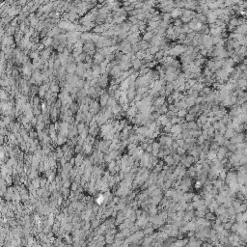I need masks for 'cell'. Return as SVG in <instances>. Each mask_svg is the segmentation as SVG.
<instances>
[{
	"mask_svg": "<svg viewBox=\"0 0 247 247\" xmlns=\"http://www.w3.org/2000/svg\"><path fill=\"white\" fill-rule=\"evenodd\" d=\"M94 50H97V48H96V44L93 43L92 41L85 42V44L83 45V51L88 54L90 51H94Z\"/></svg>",
	"mask_w": 247,
	"mask_h": 247,
	"instance_id": "obj_1",
	"label": "cell"
},
{
	"mask_svg": "<svg viewBox=\"0 0 247 247\" xmlns=\"http://www.w3.org/2000/svg\"><path fill=\"white\" fill-rule=\"evenodd\" d=\"M136 95H137V91L135 88H129L126 91V96H127V99L129 100V102L134 100Z\"/></svg>",
	"mask_w": 247,
	"mask_h": 247,
	"instance_id": "obj_2",
	"label": "cell"
},
{
	"mask_svg": "<svg viewBox=\"0 0 247 247\" xmlns=\"http://www.w3.org/2000/svg\"><path fill=\"white\" fill-rule=\"evenodd\" d=\"M182 10L183 9H180V8H174L173 9V11L170 13L171 15V17L175 20V19H178L180 17L182 16Z\"/></svg>",
	"mask_w": 247,
	"mask_h": 247,
	"instance_id": "obj_3",
	"label": "cell"
},
{
	"mask_svg": "<svg viewBox=\"0 0 247 247\" xmlns=\"http://www.w3.org/2000/svg\"><path fill=\"white\" fill-rule=\"evenodd\" d=\"M93 60H94L93 63H96V64H99V65H100V63H102V62L105 60V57L103 56V55L100 54V53H99V52H97L96 54L94 55Z\"/></svg>",
	"mask_w": 247,
	"mask_h": 247,
	"instance_id": "obj_4",
	"label": "cell"
},
{
	"mask_svg": "<svg viewBox=\"0 0 247 247\" xmlns=\"http://www.w3.org/2000/svg\"><path fill=\"white\" fill-rule=\"evenodd\" d=\"M53 41H54V39H53V38L46 37V38H44V39H42L41 43L44 44V47H49V46H51V45H52V44H53Z\"/></svg>",
	"mask_w": 247,
	"mask_h": 247,
	"instance_id": "obj_5",
	"label": "cell"
},
{
	"mask_svg": "<svg viewBox=\"0 0 247 247\" xmlns=\"http://www.w3.org/2000/svg\"><path fill=\"white\" fill-rule=\"evenodd\" d=\"M165 102H166V98L159 97V98H157L156 99H154V103H153V104H154V106H156V107H161L162 105L164 104Z\"/></svg>",
	"mask_w": 247,
	"mask_h": 247,
	"instance_id": "obj_6",
	"label": "cell"
},
{
	"mask_svg": "<svg viewBox=\"0 0 247 247\" xmlns=\"http://www.w3.org/2000/svg\"><path fill=\"white\" fill-rule=\"evenodd\" d=\"M66 69H67L68 74H74L75 71H76V69H77V64L76 63H73V64H71V65H68Z\"/></svg>",
	"mask_w": 247,
	"mask_h": 247,
	"instance_id": "obj_7",
	"label": "cell"
},
{
	"mask_svg": "<svg viewBox=\"0 0 247 247\" xmlns=\"http://www.w3.org/2000/svg\"><path fill=\"white\" fill-rule=\"evenodd\" d=\"M236 85H237V88L241 89V90H245V88L247 87V79H243L240 78L236 81Z\"/></svg>",
	"mask_w": 247,
	"mask_h": 247,
	"instance_id": "obj_8",
	"label": "cell"
},
{
	"mask_svg": "<svg viewBox=\"0 0 247 247\" xmlns=\"http://www.w3.org/2000/svg\"><path fill=\"white\" fill-rule=\"evenodd\" d=\"M154 34L152 33L151 31H146L145 33L143 34L142 36V40L143 41H145V42H150L152 39L154 38Z\"/></svg>",
	"mask_w": 247,
	"mask_h": 247,
	"instance_id": "obj_9",
	"label": "cell"
},
{
	"mask_svg": "<svg viewBox=\"0 0 247 247\" xmlns=\"http://www.w3.org/2000/svg\"><path fill=\"white\" fill-rule=\"evenodd\" d=\"M182 132V128L180 125H174L171 128V133L172 134H181Z\"/></svg>",
	"mask_w": 247,
	"mask_h": 247,
	"instance_id": "obj_10",
	"label": "cell"
},
{
	"mask_svg": "<svg viewBox=\"0 0 247 247\" xmlns=\"http://www.w3.org/2000/svg\"><path fill=\"white\" fill-rule=\"evenodd\" d=\"M131 63H132V68H133L136 71H139V70H140L141 67H142V62H141V60L136 59V60L132 61Z\"/></svg>",
	"mask_w": 247,
	"mask_h": 247,
	"instance_id": "obj_11",
	"label": "cell"
},
{
	"mask_svg": "<svg viewBox=\"0 0 247 247\" xmlns=\"http://www.w3.org/2000/svg\"><path fill=\"white\" fill-rule=\"evenodd\" d=\"M187 129H189V130H198V129H200V127L198 126L196 122H191V123H187Z\"/></svg>",
	"mask_w": 247,
	"mask_h": 247,
	"instance_id": "obj_12",
	"label": "cell"
},
{
	"mask_svg": "<svg viewBox=\"0 0 247 247\" xmlns=\"http://www.w3.org/2000/svg\"><path fill=\"white\" fill-rule=\"evenodd\" d=\"M184 100H185V102H186L187 107H188V108H191V107H193L194 105L196 104V103H195V99L190 98V97H186Z\"/></svg>",
	"mask_w": 247,
	"mask_h": 247,
	"instance_id": "obj_13",
	"label": "cell"
},
{
	"mask_svg": "<svg viewBox=\"0 0 247 247\" xmlns=\"http://www.w3.org/2000/svg\"><path fill=\"white\" fill-rule=\"evenodd\" d=\"M164 57H165V51H163V50H159L158 52L154 55L155 61H160L161 59H163Z\"/></svg>",
	"mask_w": 247,
	"mask_h": 247,
	"instance_id": "obj_14",
	"label": "cell"
},
{
	"mask_svg": "<svg viewBox=\"0 0 247 247\" xmlns=\"http://www.w3.org/2000/svg\"><path fill=\"white\" fill-rule=\"evenodd\" d=\"M235 134H236V133H235V129H234V128H228V129L226 130L225 134H224V137L232 138Z\"/></svg>",
	"mask_w": 247,
	"mask_h": 247,
	"instance_id": "obj_15",
	"label": "cell"
},
{
	"mask_svg": "<svg viewBox=\"0 0 247 247\" xmlns=\"http://www.w3.org/2000/svg\"><path fill=\"white\" fill-rule=\"evenodd\" d=\"M70 109L72 111V113L73 114H76L77 112L79 111V104L77 103V102H73V103H71V107H70Z\"/></svg>",
	"mask_w": 247,
	"mask_h": 247,
	"instance_id": "obj_16",
	"label": "cell"
},
{
	"mask_svg": "<svg viewBox=\"0 0 247 247\" xmlns=\"http://www.w3.org/2000/svg\"><path fill=\"white\" fill-rule=\"evenodd\" d=\"M45 94H46V90H45V88H44V85L40 86V90H39V94H38L39 97H40L41 99H44Z\"/></svg>",
	"mask_w": 247,
	"mask_h": 247,
	"instance_id": "obj_17",
	"label": "cell"
},
{
	"mask_svg": "<svg viewBox=\"0 0 247 247\" xmlns=\"http://www.w3.org/2000/svg\"><path fill=\"white\" fill-rule=\"evenodd\" d=\"M185 122L186 123H191V122H195V120H196V115H194V114H187L186 116H185Z\"/></svg>",
	"mask_w": 247,
	"mask_h": 247,
	"instance_id": "obj_18",
	"label": "cell"
},
{
	"mask_svg": "<svg viewBox=\"0 0 247 247\" xmlns=\"http://www.w3.org/2000/svg\"><path fill=\"white\" fill-rule=\"evenodd\" d=\"M116 104H118V100L115 98H109L108 102H107V107H113Z\"/></svg>",
	"mask_w": 247,
	"mask_h": 247,
	"instance_id": "obj_19",
	"label": "cell"
},
{
	"mask_svg": "<svg viewBox=\"0 0 247 247\" xmlns=\"http://www.w3.org/2000/svg\"><path fill=\"white\" fill-rule=\"evenodd\" d=\"M187 114H188V110L187 109H180L179 112H178V114H177V116L179 118H185V116Z\"/></svg>",
	"mask_w": 247,
	"mask_h": 247,
	"instance_id": "obj_20",
	"label": "cell"
},
{
	"mask_svg": "<svg viewBox=\"0 0 247 247\" xmlns=\"http://www.w3.org/2000/svg\"><path fill=\"white\" fill-rule=\"evenodd\" d=\"M214 64H215V59L214 58H211L209 60L207 61L206 65H207V68H209V70H212L214 68Z\"/></svg>",
	"mask_w": 247,
	"mask_h": 247,
	"instance_id": "obj_21",
	"label": "cell"
},
{
	"mask_svg": "<svg viewBox=\"0 0 247 247\" xmlns=\"http://www.w3.org/2000/svg\"><path fill=\"white\" fill-rule=\"evenodd\" d=\"M226 152H227V150H226L224 147H221V148L219 149V151H218L217 157H218L219 159L223 158V157H224V155H225V154H226Z\"/></svg>",
	"mask_w": 247,
	"mask_h": 247,
	"instance_id": "obj_22",
	"label": "cell"
},
{
	"mask_svg": "<svg viewBox=\"0 0 247 247\" xmlns=\"http://www.w3.org/2000/svg\"><path fill=\"white\" fill-rule=\"evenodd\" d=\"M159 50H160V49H159V46H155V45H154V46H151V47L149 48L150 54H151V55H154V56L156 54L157 52H158Z\"/></svg>",
	"mask_w": 247,
	"mask_h": 247,
	"instance_id": "obj_23",
	"label": "cell"
},
{
	"mask_svg": "<svg viewBox=\"0 0 247 247\" xmlns=\"http://www.w3.org/2000/svg\"><path fill=\"white\" fill-rule=\"evenodd\" d=\"M10 25H11L12 27H15V28H17L19 26V20H18V18L17 17H15L11 22H10Z\"/></svg>",
	"mask_w": 247,
	"mask_h": 247,
	"instance_id": "obj_24",
	"label": "cell"
},
{
	"mask_svg": "<svg viewBox=\"0 0 247 247\" xmlns=\"http://www.w3.org/2000/svg\"><path fill=\"white\" fill-rule=\"evenodd\" d=\"M137 94L138 95H144L145 93H148L149 92V87H140V88H138L137 90Z\"/></svg>",
	"mask_w": 247,
	"mask_h": 247,
	"instance_id": "obj_25",
	"label": "cell"
},
{
	"mask_svg": "<svg viewBox=\"0 0 247 247\" xmlns=\"http://www.w3.org/2000/svg\"><path fill=\"white\" fill-rule=\"evenodd\" d=\"M128 122L126 121V119H123L120 121V127H119V130H121V129H124V128H126V126H128Z\"/></svg>",
	"mask_w": 247,
	"mask_h": 247,
	"instance_id": "obj_26",
	"label": "cell"
},
{
	"mask_svg": "<svg viewBox=\"0 0 247 247\" xmlns=\"http://www.w3.org/2000/svg\"><path fill=\"white\" fill-rule=\"evenodd\" d=\"M57 142L58 144H63L64 142H66V137H65V135H63V134H61L59 133V136H58V139H57Z\"/></svg>",
	"mask_w": 247,
	"mask_h": 247,
	"instance_id": "obj_27",
	"label": "cell"
},
{
	"mask_svg": "<svg viewBox=\"0 0 247 247\" xmlns=\"http://www.w3.org/2000/svg\"><path fill=\"white\" fill-rule=\"evenodd\" d=\"M173 23H174L173 25H174L175 27H181V26L183 25V23H182V21H181V18H178V19H175Z\"/></svg>",
	"mask_w": 247,
	"mask_h": 247,
	"instance_id": "obj_28",
	"label": "cell"
},
{
	"mask_svg": "<svg viewBox=\"0 0 247 247\" xmlns=\"http://www.w3.org/2000/svg\"><path fill=\"white\" fill-rule=\"evenodd\" d=\"M44 127H45V123H44V122H42V123H38V124H37V126H36V128L38 129V131L44 129Z\"/></svg>",
	"mask_w": 247,
	"mask_h": 247,
	"instance_id": "obj_29",
	"label": "cell"
},
{
	"mask_svg": "<svg viewBox=\"0 0 247 247\" xmlns=\"http://www.w3.org/2000/svg\"><path fill=\"white\" fill-rule=\"evenodd\" d=\"M181 20L182 21L183 24H187V23H189V22L192 20V18H190V17H183V16H181Z\"/></svg>",
	"mask_w": 247,
	"mask_h": 247,
	"instance_id": "obj_30",
	"label": "cell"
},
{
	"mask_svg": "<svg viewBox=\"0 0 247 247\" xmlns=\"http://www.w3.org/2000/svg\"><path fill=\"white\" fill-rule=\"evenodd\" d=\"M60 42H59V40H57V39H54V41H53V44H52V47H53V49L54 50H57V48H58V46L60 45Z\"/></svg>",
	"mask_w": 247,
	"mask_h": 247,
	"instance_id": "obj_31",
	"label": "cell"
},
{
	"mask_svg": "<svg viewBox=\"0 0 247 247\" xmlns=\"http://www.w3.org/2000/svg\"><path fill=\"white\" fill-rule=\"evenodd\" d=\"M129 32H131V33H137V32H140L139 31V27H138V25H132L130 29H129Z\"/></svg>",
	"mask_w": 247,
	"mask_h": 247,
	"instance_id": "obj_32",
	"label": "cell"
},
{
	"mask_svg": "<svg viewBox=\"0 0 247 247\" xmlns=\"http://www.w3.org/2000/svg\"><path fill=\"white\" fill-rule=\"evenodd\" d=\"M103 202H104V195L100 194V195H99V197L97 198V203L99 205H101V204H103Z\"/></svg>",
	"mask_w": 247,
	"mask_h": 247,
	"instance_id": "obj_33",
	"label": "cell"
},
{
	"mask_svg": "<svg viewBox=\"0 0 247 247\" xmlns=\"http://www.w3.org/2000/svg\"><path fill=\"white\" fill-rule=\"evenodd\" d=\"M202 91H203L204 93H205L206 95H207V96H208V95H209V94L212 92V89L210 88V87H208V86H205Z\"/></svg>",
	"mask_w": 247,
	"mask_h": 247,
	"instance_id": "obj_34",
	"label": "cell"
},
{
	"mask_svg": "<svg viewBox=\"0 0 247 247\" xmlns=\"http://www.w3.org/2000/svg\"><path fill=\"white\" fill-rule=\"evenodd\" d=\"M217 156V154H216V152H214V151H210L209 153V155H208V157H209V159H213V158H215Z\"/></svg>",
	"mask_w": 247,
	"mask_h": 247,
	"instance_id": "obj_35",
	"label": "cell"
},
{
	"mask_svg": "<svg viewBox=\"0 0 247 247\" xmlns=\"http://www.w3.org/2000/svg\"><path fill=\"white\" fill-rule=\"evenodd\" d=\"M48 129H49L50 134L55 133V131H56V128H55V124H50L49 126H48Z\"/></svg>",
	"mask_w": 247,
	"mask_h": 247,
	"instance_id": "obj_36",
	"label": "cell"
},
{
	"mask_svg": "<svg viewBox=\"0 0 247 247\" xmlns=\"http://www.w3.org/2000/svg\"><path fill=\"white\" fill-rule=\"evenodd\" d=\"M212 127H213L215 130H219V128H220V122L217 121V122H215L214 124H212Z\"/></svg>",
	"mask_w": 247,
	"mask_h": 247,
	"instance_id": "obj_37",
	"label": "cell"
},
{
	"mask_svg": "<svg viewBox=\"0 0 247 247\" xmlns=\"http://www.w3.org/2000/svg\"><path fill=\"white\" fill-rule=\"evenodd\" d=\"M165 160H166V162H167L168 164H173V162H174V158H173L172 156H166Z\"/></svg>",
	"mask_w": 247,
	"mask_h": 247,
	"instance_id": "obj_38",
	"label": "cell"
},
{
	"mask_svg": "<svg viewBox=\"0 0 247 247\" xmlns=\"http://www.w3.org/2000/svg\"><path fill=\"white\" fill-rule=\"evenodd\" d=\"M200 54L202 55L204 58H206V57L208 56V49H206V48H205V49L201 50V51H200Z\"/></svg>",
	"mask_w": 247,
	"mask_h": 247,
	"instance_id": "obj_39",
	"label": "cell"
},
{
	"mask_svg": "<svg viewBox=\"0 0 247 247\" xmlns=\"http://www.w3.org/2000/svg\"><path fill=\"white\" fill-rule=\"evenodd\" d=\"M224 211H225V208L221 207V208H219V209L216 210V213H217V214H221V213H223Z\"/></svg>",
	"mask_w": 247,
	"mask_h": 247,
	"instance_id": "obj_40",
	"label": "cell"
},
{
	"mask_svg": "<svg viewBox=\"0 0 247 247\" xmlns=\"http://www.w3.org/2000/svg\"><path fill=\"white\" fill-rule=\"evenodd\" d=\"M37 120H38V123H42V122H44V115H43V114H41V115L37 116Z\"/></svg>",
	"mask_w": 247,
	"mask_h": 247,
	"instance_id": "obj_41",
	"label": "cell"
},
{
	"mask_svg": "<svg viewBox=\"0 0 247 247\" xmlns=\"http://www.w3.org/2000/svg\"><path fill=\"white\" fill-rule=\"evenodd\" d=\"M29 135H30V137L31 138H34V137H36V136H38V132L36 133V132H34L33 130H32V131L29 132Z\"/></svg>",
	"mask_w": 247,
	"mask_h": 247,
	"instance_id": "obj_42",
	"label": "cell"
}]
</instances>
